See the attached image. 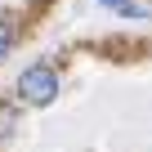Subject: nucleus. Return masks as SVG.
Wrapping results in <instances>:
<instances>
[{"label": "nucleus", "mask_w": 152, "mask_h": 152, "mask_svg": "<svg viewBox=\"0 0 152 152\" xmlns=\"http://www.w3.org/2000/svg\"><path fill=\"white\" fill-rule=\"evenodd\" d=\"M18 99L27 103V107H49L54 99H58V72L49 67V63H31L23 76H18Z\"/></svg>", "instance_id": "1"}, {"label": "nucleus", "mask_w": 152, "mask_h": 152, "mask_svg": "<svg viewBox=\"0 0 152 152\" xmlns=\"http://www.w3.org/2000/svg\"><path fill=\"white\" fill-rule=\"evenodd\" d=\"M99 5H107L112 14H121V18H148L139 5H134V0H99Z\"/></svg>", "instance_id": "2"}, {"label": "nucleus", "mask_w": 152, "mask_h": 152, "mask_svg": "<svg viewBox=\"0 0 152 152\" xmlns=\"http://www.w3.org/2000/svg\"><path fill=\"white\" fill-rule=\"evenodd\" d=\"M9 45H14V27H9V18H0V58L9 54Z\"/></svg>", "instance_id": "3"}, {"label": "nucleus", "mask_w": 152, "mask_h": 152, "mask_svg": "<svg viewBox=\"0 0 152 152\" xmlns=\"http://www.w3.org/2000/svg\"><path fill=\"white\" fill-rule=\"evenodd\" d=\"M9 130H14V112L0 103V139H9Z\"/></svg>", "instance_id": "4"}]
</instances>
